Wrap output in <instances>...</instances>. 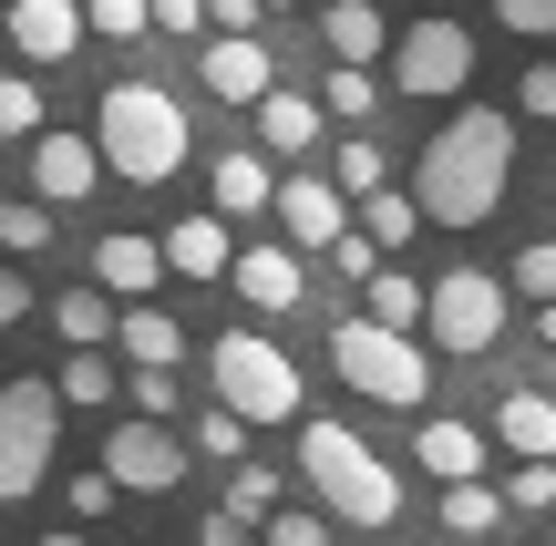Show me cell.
Here are the masks:
<instances>
[{
	"label": "cell",
	"mask_w": 556,
	"mask_h": 546,
	"mask_svg": "<svg viewBox=\"0 0 556 546\" xmlns=\"http://www.w3.org/2000/svg\"><path fill=\"white\" fill-rule=\"evenodd\" d=\"M443 526H454V546L495 536V526H505V495L484 485V474H464V485H443Z\"/></svg>",
	"instance_id": "cb8c5ba5"
},
{
	"label": "cell",
	"mask_w": 556,
	"mask_h": 546,
	"mask_svg": "<svg viewBox=\"0 0 556 546\" xmlns=\"http://www.w3.org/2000/svg\"><path fill=\"white\" fill-rule=\"evenodd\" d=\"M0 258H52V206L0 196Z\"/></svg>",
	"instance_id": "4316f807"
},
{
	"label": "cell",
	"mask_w": 556,
	"mask_h": 546,
	"mask_svg": "<svg viewBox=\"0 0 556 546\" xmlns=\"http://www.w3.org/2000/svg\"><path fill=\"white\" fill-rule=\"evenodd\" d=\"M536 341H546V351H556V300H536Z\"/></svg>",
	"instance_id": "7dc6e473"
},
{
	"label": "cell",
	"mask_w": 556,
	"mask_h": 546,
	"mask_svg": "<svg viewBox=\"0 0 556 546\" xmlns=\"http://www.w3.org/2000/svg\"><path fill=\"white\" fill-rule=\"evenodd\" d=\"M381 52H392V82L413 103H454L464 82H475V31H454V21H413V31H392Z\"/></svg>",
	"instance_id": "ba28073f"
},
{
	"label": "cell",
	"mask_w": 556,
	"mask_h": 546,
	"mask_svg": "<svg viewBox=\"0 0 556 546\" xmlns=\"http://www.w3.org/2000/svg\"><path fill=\"white\" fill-rule=\"evenodd\" d=\"M258 11H299V0H258Z\"/></svg>",
	"instance_id": "c3c4849f"
},
{
	"label": "cell",
	"mask_w": 556,
	"mask_h": 546,
	"mask_svg": "<svg viewBox=\"0 0 556 546\" xmlns=\"http://www.w3.org/2000/svg\"><path fill=\"white\" fill-rule=\"evenodd\" d=\"M93 289H103V300H155V289H165V258H155V238H135V227L93 238Z\"/></svg>",
	"instance_id": "9a60e30c"
},
{
	"label": "cell",
	"mask_w": 556,
	"mask_h": 546,
	"mask_svg": "<svg viewBox=\"0 0 556 546\" xmlns=\"http://www.w3.org/2000/svg\"><path fill=\"white\" fill-rule=\"evenodd\" d=\"M299 474H309V495L340 516V526H371V536L402 526V474L381 465L351 423H299Z\"/></svg>",
	"instance_id": "3957f363"
},
{
	"label": "cell",
	"mask_w": 556,
	"mask_h": 546,
	"mask_svg": "<svg viewBox=\"0 0 556 546\" xmlns=\"http://www.w3.org/2000/svg\"><path fill=\"white\" fill-rule=\"evenodd\" d=\"M268 155H217L206 165V196H217V217H268Z\"/></svg>",
	"instance_id": "44dd1931"
},
{
	"label": "cell",
	"mask_w": 556,
	"mask_h": 546,
	"mask_svg": "<svg viewBox=\"0 0 556 546\" xmlns=\"http://www.w3.org/2000/svg\"><path fill=\"white\" fill-rule=\"evenodd\" d=\"M197 11H206V21H217V31H258V21H268V11H258V0H197Z\"/></svg>",
	"instance_id": "f6af8a7d"
},
{
	"label": "cell",
	"mask_w": 556,
	"mask_h": 546,
	"mask_svg": "<svg viewBox=\"0 0 556 546\" xmlns=\"http://www.w3.org/2000/svg\"><path fill=\"white\" fill-rule=\"evenodd\" d=\"M258 546H330V516H299V506H268V536Z\"/></svg>",
	"instance_id": "d590c367"
},
{
	"label": "cell",
	"mask_w": 556,
	"mask_h": 546,
	"mask_svg": "<svg viewBox=\"0 0 556 546\" xmlns=\"http://www.w3.org/2000/svg\"><path fill=\"white\" fill-rule=\"evenodd\" d=\"M330 371L351 392H371V403H392V412H422L433 403V351L413 341V330H381V320H330Z\"/></svg>",
	"instance_id": "277c9868"
},
{
	"label": "cell",
	"mask_w": 556,
	"mask_h": 546,
	"mask_svg": "<svg viewBox=\"0 0 556 546\" xmlns=\"http://www.w3.org/2000/svg\"><path fill=\"white\" fill-rule=\"evenodd\" d=\"M52 403H114V351H73L52 382Z\"/></svg>",
	"instance_id": "4dcf8cb0"
},
{
	"label": "cell",
	"mask_w": 556,
	"mask_h": 546,
	"mask_svg": "<svg viewBox=\"0 0 556 546\" xmlns=\"http://www.w3.org/2000/svg\"><path fill=\"white\" fill-rule=\"evenodd\" d=\"M248 114H258V155H289V165L309 155V144H319V124H330L309 93H299V82H268V93L248 103Z\"/></svg>",
	"instance_id": "2e32d148"
},
{
	"label": "cell",
	"mask_w": 556,
	"mask_h": 546,
	"mask_svg": "<svg viewBox=\"0 0 556 546\" xmlns=\"http://www.w3.org/2000/svg\"><path fill=\"white\" fill-rule=\"evenodd\" d=\"M21 320H31V279L0 258V330H21Z\"/></svg>",
	"instance_id": "7bdbcfd3"
},
{
	"label": "cell",
	"mask_w": 556,
	"mask_h": 546,
	"mask_svg": "<svg viewBox=\"0 0 556 546\" xmlns=\"http://www.w3.org/2000/svg\"><path fill=\"white\" fill-rule=\"evenodd\" d=\"M186 465H197V444L165 433V423H144V412L103 433V474H114V495H176Z\"/></svg>",
	"instance_id": "9c48e42d"
},
{
	"label": "cell",
	"mask_w": 556,
	"mask_h": 546,
	"mask_svg": "<svg viewBox=\"0 0 556 546\" xmlns=\"http://www.w3.org/2000/svg\"><path fill=\"white\" fill-rule=\"evenodd\" d=\"M41 546H83V536H41Z\"/></svg>",
	"instance_id": "681fc988"
},
{
	"label": "cell",
	"mask_w": 556,
	"mask_h": 546,
	"mask_svg": "<svg viewBox=\"0 0 556 546\" xmlns=\"http://www.w3.org/2000/svg\"><path fill=\"white\" fill-rule=\"evenodd\" d=\"M413 465L443 474V485H464V474H484V433L475 423H422L413 433Z\"/></svg>",
	"instance_id": "7402d4cb"
},
{
	"label": "cell",
	"mask_w": 556,
	"mask_h": 546,
	"mask_svg": "<svg viewBox=\"0 0 556 546\" xmlns=\"http://www.w3.org/2000/svg\"><path fill=\"white\" fill-rule=\"evenodd\" d=\"M268 217L289 227V247H299V258H319V247L351 227V196H340L330 176H309V165H299V176H278V186H268Z\"/></svg>",
	"instance_id": "30bf717a"
},
{
	"label": "cell",
	"mask_w": 556,
	"mask_h": 546,
	"mask_svg": "<svg viewBox=\"0 0 556 546\" xmlns=\"http://www.w3.org/2000/svg\"><path fill=\"white\" fill-rule=\"evenodd\" d=\"M197 444L217 454V465H238V454H248V423H238V412L217 403V412H206V423H197Z\"/></svg>",
	"instance_id": "74e56055"
},
{
	"label": "cell",
	"mask_w": 556,
	"mask_h": 546,
	"mask_svg": "<svg viewBox=\"0 0 556 546\" xmlns=\"http://www.w3.org/2000/svg\"><path fill=\"white\" fill-rule=\"evenodd\" d=\"M52 444H62V403H52V382H0V506L41 495Z\"/></svg>",
	"instance_id": "8992f818"
},
{
	"label": "cell",
	"mask_w": 556,
	"mask_h": 546,
	"mask_svg": "<svg viewBox=\"0 0 556 546\" xmlns=\"http://www.w3.org/2000/svg\"><path fill=\"white\" fill-rule=\"evenodd\" d=\"M381 176H392V155H381V135H371V124H361V135H351V144H340V155H330V186H340V196H371Z\"/></svg>",
	"instance_id": "83f0119b"
},
{
	"label": "cell",
	"mask_w": 556,
	"mask_h": 546,
	"mask_svg": "<svg viewBox=\"0 0 556 546\" xmlns=\"http://www.w3.org/2000/svg\"><path fill=\"white\" fill-rule=\"evenodd\" d=\"M165 279H227V258H238V238H227V217H176L155 238Z\"/></svg>",
	"instance_id": "e0dca14e"
},
{
	"label": "cell",
	"mask_w": 556,
	"mask_h": 546,
	"mask_svg": "<svg viewBox=\"0 0 556 546\" xmlns=\"http://www.w3.org/2000/svg\"><path fill=\"white\" fill-rule=\"evenodd\" d=\"M0 135H41V82L31 73H0Z\"/></svg>",
	"instance_id": "d6a6232c"
},
{
	"label": "cell",
	"mask_w": 556,
	"mask_h": 546,
	"mask_svg": "<svg viewBox=\"0 0 556 546\" xmlns=\"http://www.w3.org/2000/svg\"><path fill=\"white\" fill-rule=\"evenodd\" d=\"M371 103H381L371 62H330V82H319V114H351V124H371Z\"/></svg>",
	"instance_id": "f1b7e54d"
},
{
	"label": "cell",
	"mask_w": 556,
	"mask_h": 546,
	"mask_svg": "<svg viewBox=\"0 0 556 546\" xmlns=\"http://www.w3.org/2000/svg\"><path fill=\"white\" fill-rule=\"evenodd\" d=\"M73 516H114V474H103V465L73 474Z\"/></svg>",
	"instance_id": "ee69618b"
},
{
	"label": "cell",
	"mask_w": 556,
	"mask_h": 546,
	"mask_svg": "<svg viewBox=\"0 0 556 546\" xmlns=\"http://www.w3.org/2000/svg\"><path fill=\"white\" fill-rule=\"evenodd\" d=\"M197 73H206V93H217V103H258L268 82H278V52H268V31H217Z\"/></svg>",
	"instance_id": "7c38bea8"
},
{
	"label": "cell",
	"mask_w": 556,
	"mask_h": 546,
	"mask_svg": "<svg viewBox=\"0 0 556 546\" xmlns=\"http://www.w3.org/2000/svg\"><path fill=\"white\" fill-rule=\"evenodd\" d=\"M227 279H238V300L268 309V320L309 300V268H299V247H238V258H227Z\"/></svg>",
	"instance_id": "5bb4252c"
},
{
	"label": "cell",
	"mask_w": 556,
	"mask_h": 546,
	"mask_svg": "<svg viewBox=\"0 0 556 546\" xmlns=\"http://www.w3.org/2000/svg\"><path fill=\"white\" fill-rule=\"evenodd\" d=\"M546 546H556V536H546Z\"/></svg>",
	"instance_id": "f907efd6"
},
{
	"label": "cell",
	"mask_w": 556,
	"mask_h": 546,
	"mask_svg": "<svg viewBox=\"0 0 556 546\" xmlns=\"http://www.w3.org/2000/svg\"><path fill=\"white\" fill-rule=\"evenodd\" d=\"M516 186V114H484V103L454 93V114L422 135L413 155V206L422 227H484Z\"/></svg>",
	"instance_id": "6da1fadb"
},
{
	"label": "cell",
	"mask_w": 556,
	"mask_h": 546,
	"mask_svg": "<svg viewBox=\"0 0 556 546\" xmlns=\"http://www.w3.org/2000/svg\"><path fill=\"white\" fill-rule=\"evenodd\" d=\"M197 546H258V536H248L238 516H206V526H197Z\"/></svg>",
	"instance_id": "bcb514c9"
},
{
	"label": "cell",
	"mask_w": 556,
	"mask_h": 546,
	"mask_svg": "<svg viewBox=\"0 0 556 546\" xmlns=\"http://www.w3.org/2000/svg\"><path fill=\"white\" fill-rule=\"evenodd\" d=\"M495 444L516 454V465H526V454H556V392L516 382V392H505V403H495Z\"/></svg>",
	"instance_id": "ac0fdd59"
},
{
	"label": "cell",
	"mask_w": 556,
	"mask_h": 546,
	"mask_svg": "<svg viewBox=\"0 0 556 546\" xmlns=\"http://www.w3.org/2000/svg\"><path fill=\"white\" fill-rule=\"evenodd\" d=\"M93 186H103L93 135H31V196H41V206H83Z\"/></svg>",
	"instance_id": "4fadbf2b"
},
{
	"label": "cell",
	"mask_w": 556,
	"mask_h": 546,
	"mask_svg": "<svg viewBox=\"0 0 556 546\" xmlns=\"http://www.w3.org/2000/svg\"><path fill=\"white\" fill-rule=\"evenodd\" d=\"M52 330L73 351H103V341H114V300H103V289H62V300H52Z\"/></svg>",
	"instance_id": "484cf974"
},
{
	"label": "cell",
	"mask_w": 556,
	"mask_h": 546,
	"mask_svg": "<svg viewBox=\"0 0 556 546\" xmlns=\"http://www.w3.org/2000/svg\"><path fill=\"white\" fill-rule=\"evenodd\" d=\"M268 506H278V474H268V465H248V454H238V474H227V506H217V516H238V526H258Z\"/></svg>",
	"instance_id": "1f68e13d"
},
{
	"label": "cell",
	"mask_w": 556,
	"mask_h": 546,
	"mask_svg": "<svg viewBox=\"0 0 556 546\" xmlns=\"http://www.w3.org/2000/svg\"><path fill=\"white\" fill-rule=\"evenodd\" d=\"M135 412L165 423V412H176V371H135Z\"/></svg>",
	"instance_id": "60d3db41"
},
{
	"label": "cell",
	"mask_w": 556,
	"mask_h": 546,
	"mask_svg": "<svg viewBox=\"0 0 556 546\" xmlns=\"http://www.w3.org/2000/svg\"><path fill=\"white\" fill-rule=\"evenodd\" d=\"M495 495H505V516H546V506H556V454H526Z\"/></svg>",
	"instance_id": "f546056e"
},
{
	"label": "cell",
	"mask_w": 556,
	"mask_h": 546,
	"mask_svg": "<svg viewBox=\"0 0 556 546\" xmlns=\"http://www.w3.org/2000/svg\"><path fill=\"white\" fill-rule=\"evenodd\" d=\"M319 41H330V62H381L392 21H381L371 0H330V11H319Z\"/></svg>",
	"instance_id": "ffe728a7"
},
{
	"label": "cell",
	"mask_w": 556,
	"mask_h": 546,
	"mask_svg": "<svg viewBox=\"0 0 556 546\" xmlns=\"http://www.w3.org/2000/svg\"><path fill=\"white\" fill-rule=\"evenodd\" d=\"M83 31H103V41H144V0H83Z\"/></svg>",
	"instance_id": "e575fe53"
},
{
	"label": "cell",
	"mask_w": 556,
	"mask_h": 546,
	"mask_svg": "<svg viewBox=\"0 0 556 546\" xmlns=\"http://www.w3.org/2000/svg\"><path fill=\"white\" fill-rule=\"evenodd\" d=\"M206 382L238 423H299V361L268 341V330H217L206 341Z\"/></svg>",
	"instance_id": "5b68a950"
},
{
	"label": "cell",
	"mask_w": 556,
	"mask_h": 546,
	"mask_svg": "<svg viewBox=\"0 0 556 546\" xmlns=\"http://www.w3.org/2000/svg\"><path fill=\"white\" fill-rule=\"evenodd\" d=\"M516 114L556 124V62H526V82H516Z\"/></svg>",
	"instance_id": "ab89813d"
},
{
	"label": "cell",
	"mask_w": 556,
	"mask_h": 546,
	"mask_svg": "<svg viewBox=\"0 0 556 546\" xmlns=\"http://www.w3.org/2000/svg\"><path fill=\"white\" fill-rule=\"evenodd\" d=\"M114 341H124V361H135V371H176L186 361V330L176 320H165V309H114Z\"/></svg>",
	"instance_id": "d6986e66"
},
{
	"label": "cell",
	"mask_w": 556,
	"mask_h": 546,
	"mask_svg": "<svg viewBox=\"0 0 556 546\" xmlns=\"http://www.w3.org/2000/svg\"><path fill=\"white\" fill-rule=\"evenodd\" d=\"M319 258H330V268H340V279H371V268H381V247H371V238H361V227H340V238H330V247H319Z\"/></svg>",
	"instance_id": "8d00e7d4"
},
{
	"label": "cell",
	"mask_w": 556,
	"mask_h": 546,
	"mask_svg": "<svg viewBox=\"0 0 556 546\" xmlns=\"http://www.w3.org/2000/svg\"><path fill=\"white\" fill-rule=\"evenodd\" d=\"M144 31H206L197 0H144Z\"/></svg>",
	"instance_id": "b9f144b4"
},
{
	"label": "cell",
	"mask_w": 556,
	"mask_h": 546,
	"mask_svg": "<svg viewBox=\"0 0 556 546\" xmlns=\"http://www.w3.org/2000/svg\"><path fill=\"white\" fill-rule=\"evenodd\" d=\"M93 155H103V176L165 186V176H186V155H197V124H186V103L165 93V82L124 73V82H103V103H93Z\"/></svg>",
	"instance_id": "7a4b0ae2"
},
{
	"label": "cell",
	"mask_w": 556,
	"mask_h": 546,
	"mask_svg": "<svg viewBox=\"0 0 556 546\" xmlns=\"http://www.w3.org/2000/svg\"><path fill=\"white\" fill-rule=\"evenodd\" d=\"M0 31H11V52L21 62H41V73H52V62H73L83 41V0H11V21H0Z\"/></svg>",
	"instance_id": "8fae6325"
},
{
	"label": "cell",
	"mask_w": 556,
	"mask_h": 546,
	"mask_svg": "<svg viewBox=\"0 0 556 546\" xmlns=\"http://www.w3.org/2000/svg\"><path fill=\"white\" fill-rule=\"evenodd\" d=\"M361 289H371V309H361V320H381V330H413V341H422V279H413V268H392V258H381Z\"/></svg>",
	"instance_id": "603a6c76"
},
{
	"label": "cell",
	"mask_w": 556,
	"mask_h": 546,
	"mask_svg": "<svg viewBox=\"0 0 556 546\" xmlns=\"http://www.w3.org/2000/svg\"><path fill=\"white\" fill-rule=\"evenodd\" d=\"M505 279H516L526 300H556V238H526V247H516V268H505Z\"/></svg>",
	"instance_id": "836d02e7"
},
{
	"label": "cell",
	"mask_w": 556,
	"mask_h": 546,
	"mask_svg": "<svg viewBox=\"0 0 556 546\" xmlns=\"http://www.w3.org/2000/svg\"><path fill=\"white\" fill-rule=\"evenodd\" d=\"M361 217H371L361 238H371L381 258H402V247L422 238V206H413V196H392V186H371V196H361Z\"/></svg>",
	"instance_id": "d4e9b609"
},
{
	"label": "cell",
	"mask_w": 556,
	"mask_h": 546,
	"mask_svg": "<svg viewBox=\"0 0 556 546\" xmlns=\"http://www.w3.org/2000/svg\"><path fill=\"white\" fill-rule=\"evenodd\" d=\"M422 341L454 351V361H475V351L505 341V279L495 268H454V279L422 289Z\"/></svg>",
	"instance_id": "52a82bcc"
},
{
	"label": "cell",
	"mask_w": 556,
	"mask_h": 546,
	"mask_svg": "<svg viewBox=\"0 0 556 546\" xmlns=\"http://www.w3.org/2000/svg\"><path fill=\"white\" fill-rule=\"evenodd\" d=\"M495 21L526 31V41H556V0H495Z\"/></svg>",
	"instance_id": "f35d334b"
}]
</instances>
